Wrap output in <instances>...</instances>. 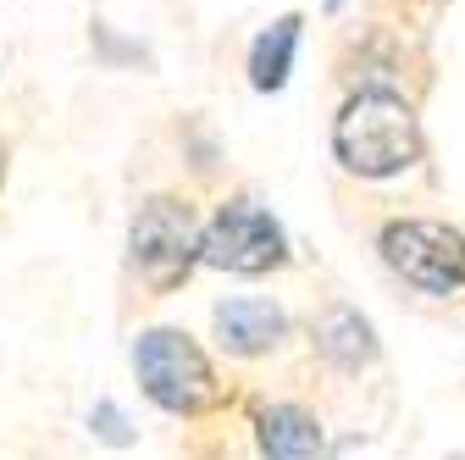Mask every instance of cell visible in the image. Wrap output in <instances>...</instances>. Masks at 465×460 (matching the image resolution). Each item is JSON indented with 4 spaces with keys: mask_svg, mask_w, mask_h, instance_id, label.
<instances>
[{
    "mask_svg": "<svg viewBox=\"0 0 465 460\" xmlns=\"http://www.w3.org/2000/svg\"><path fill=\"white\" fill-rule=\"evenodd\" d=\"M332 150L349 172H361V178H393V172H404L421 155L416 111L388 89H366L338 111Z\"/></svg>",
    "mask_w": 465,
    "mask_h": 460,
    "instance_id": "6da1fadb",
    "label": "cell"
},
{
    "mask_svg": "<svg viewBox=\"0 0 465 460\" xmlns=\"http://www.w3.org/2000/svg\"><path fill=\"white\" fill-rule=\"evenodd\" d=\"M261 449H266V460H316L322 427L294 405H272V411H261Z\"/></svg>",
    "mask_w": 465,
    "mask_h": 460,
    "instance_id": "ba28073f",
    "label": "cell"
},
{
    "mask_svg": "<svg viewBox=\"0 0 465 460\" xmlns=\"http://www.w3.org/2000/svg\"><path fill=\"white\" fill-rule=\"evenodd\" d=\"M0 178H6V145H0Z\"/></svg>",
    "mask_w": 465,
    "mask_h": 460,
    "instance_id": "8fae6325",
    "label": "cell"
},
{
    "mask_svg": "<svg viewBox=\"0 0 465 460\" xmlns=\"http://www.w3.org/2000/svg\"><path fill=\"white\" fill-rule=\"evenodd\" d=\"M282 255H288L282 250V227L255 200H227L205 227V261L222 266V272L255 277V272H272Z\"/></svg>",
    "mask_w": 465,
    "mask_h": 460,
    "instance_id": "5b68a950",
    "label": "cell"
},
{
    "mask_svg": "<svg viewBox=\"0 0 465 460\" xmlns=\"http://www.w3.org/2000/svg\"><path fill=\"white\" fill-rule=\"evenodd\" d=\"M382 255L421 295H460L465 289V239L443 222H388Z\"/></svg>",
    "mask_w": 465,
    "mask_h": 460,
    "instance_id": "277c9868",
    "label": "cell"
},
{
    "mask_svg": "<svg viewBox=\"0 0 465 460\" xmlns=\"http://www.w3.org/2000/svg\"><path fill=\"white\" fill-rule=\"evenodd\" d=\"M282 311L272 305V300H227V305H216V333H222V344L232 355H261V350H272V344L282 338Z\"/></svg>",
    "mask_w": 465,
    "mask_h": 460,
    "instance_id": "8992f818",
    "label": "cell"
},
{
    "mask_svg": "<svg viewBox=\"0 0 465 460\" xmlns=\"http://www.w3.org/2000/svg\"><path fill=\"white\" fill-rule=\"evenodd\" d=\"M316 350L332 361V366H343V372H361L371 355H377V338H371V322L361 316V311H349V305H338V311H327V322L316 327Z\"/></svg>",
    "mask_w": 465,
    "mask_h": 460,
    "instance_id": "52a82bcc",
    "label": "cell"
},
{
    "mask_svg": "<svg viewBox=\"0 0 465 460\" xmlns=\"http://www.w3.org/2000/svg\"><path fill=\"white\" fill-rule=\"evenodd\" d=\"M128 261L134 272L150 283L155 295L178 289L194 261H205V234L194 227V211L183 200H150L139 205L134 227H128Z\"/></svg>",
    "mask_w": 465,
    "mask_h": 460,
    "instance_id": "7a4b0ae2",
    "label": "cell"
},
{
    "mask_svg": "<svg viewBox=\"0 0 465 460\" xmlns=\"http://www.w3.org/2000/svg\"><path fill=\"white\" fill-rule=\"evenodd\" d=\"M300 45V17H277L255 45H250V84L255 89H282L288 84V62Z\"/></svg>",
    "mask_w": 465,
    "mask_h": 460,
    "instance_id": "9c48e42d",
    "label": "cell"
},
{
    "mask_svg": "<svg viewBox=\"0 0 465 460\" xmlns=\"http://www.w3.org/2000/svg\"><path fill=\"white\" fill-rule=\"evenodd\" d=\"M134 372L144 383V394L155 399L161 411H178V416H194L216 399V377H211V361L200 355V344L172 333V327H150L139 333L134 344Z\"/></svg>",
    "mask_w": 465,
    "mask_h": 460,
    "instance_id": "3957f363",
    "label": "cell"
},
{
    "mask_svg": "<svg viewBox=\"0 0 465 460\" xmlns=\"http://www.w3.org/2000/svg\"><path fill=\"white\" fill-rule=\"evenodd\" d=\"M89 433H94V438H105V444H116V449H123V444H134V433H128L123 411H116L111 399H105V405H94V411H89Z\"/></svg>",
    "mask_w": 465,
    "mask_h": 460,
    "instance_id": "30bf717a",
    "label": "cell"
}]
</instances>
